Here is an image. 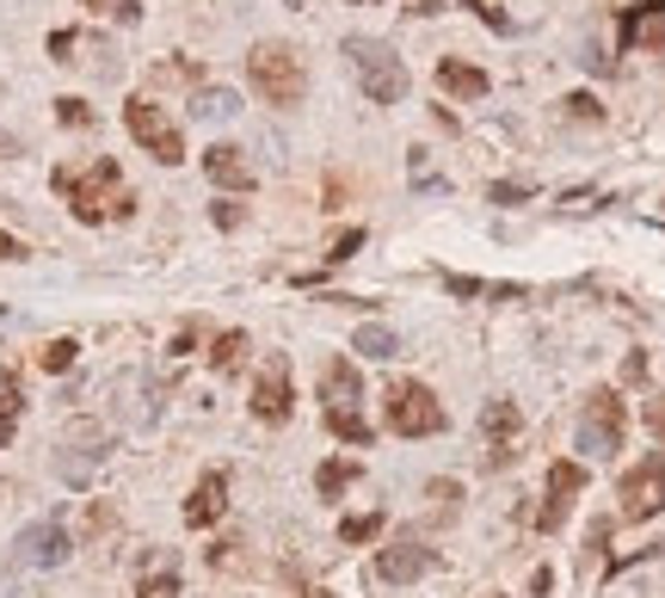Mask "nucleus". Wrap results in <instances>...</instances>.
I'll use <instances>...</instances> for the list:
<instances>
[{
	"mask_svg": "<svg viewBox=\"0 0 665 598\" xmlns=\"http://www.w3.org/2000/svg\"><path fill=\"white\" fill-rule=\"evenodd\" d=\"M56 192L68 198V211H75L80 222H112V216H130L136 211L130 186H124V167H117L112 155H99L87 174L56 167Z\"/></svg>",
	"mask_w": 665,
	"mask_h": 598,
	"instance_id": "f257e3e1",
	"label": "nucleus"
},
{
	"mask_svg": "<svg viewBox=\"0 0 665 598\" xmlns=\"http://www.w3.org/2000/svg\"><path fill=\"white\" fill-rule=\"evenodd\" d=\"M363 389H358V370H351V358H327L321 365V413H327V432L345 444H370L376 438V425L358 413Z\"/></svg>",
	"mask_w": 665,
	"mask_h": 598,
	"instance_id": "f03ea898",
	"label": "nucleus"
},
{
	"mask_svg": "<svg viewBox=\"0 0 665 598\" xmlns=\"http://www.w3.org/2000/svg\"><path fill=\"white\" fill-rule=\"evenodd\" d=\"M247 75L266 105H303V93H308V68L290 43H253Z\"/></svg>",
	"mask_w": 665,
	"mask_h": 598,
	"instance_id": "7ed1b4c3",
	"label": "nucleus"
},
{
	"mask_svg": "<svg viewBox=\"0 0 665 598\" xmlns=\"http://www.w3.org/2000/svg\"><path fill=\"white\" fill-rule=\"evenodd\" d=\"M345 56H351V75H358V87L376 99V105H400V99H407V68H400V56L388 50V43L351 38V43H345Z\"/></svg>",
	"mask_w": 665,
	"mask_h": 598,
	"instance_id": "20e7f679",
	"label": "nucleus"
},
{
	"mask_svg": "<svg viewBox=\"0 0 665 598\" xmlns=\"http://www.w3.org/2000/svg\"><path fill=\"white\" fill-rule=\"evenodd\" d=\"M628 438V407L616 389H591L586 395V413H579V450L586 457H616Z\"/></svg>",
	"mask_w": 665,
	"mask_h": 598,
	"instance_id": "39448f33",
	"label": "nucleus"
},
{
	"mask_svg": "<svg viewBox=\"0 0 665 598\" xmlns=\"http://www.w3.org/2000/svg\"><path fill=\"white\" fill-rule=\"evenodd\" d=\"M444 407H437V395L425 383H395L388 389V432H400V438H437L444 432Z\"/></svg>",
	"mask_w": 665,
	"mask_h": 598,
	"instance_id": "423d86ee",
	"label": "nucleus"
},
{
	"mask_svg": "<svg viewBox=\"0 0 665 598\" xmlns=\"http://www.w3.org/2000/svg\"><path fill=\"white\" fill-rule=\"evenodd\" d=\"M124 124H130V136L149 149L161 167H172V161H186V136H179V124H172L154 99H130L124 105Z\"/></svg>",
	"mask_w": 665,
	"mask_h": 598,
	"instance_id": "0eeeda50",
	"label": "nucleus"
},
{
	"mask_svg": "<svg viewBox=\"0 0 665 598\" xmlns=\"http://www.w3.org/2000/svg\"><path fill=\"white\" fill-rule=\"evenodd\" d=\"M616 500H623V519L628 524L660 519V512H665V457H641V463L616 482Z\"/></svg>",
	"mask_w": 665,
	"mask_h": 598,
	"instance_id": "6e6552de",
	"label": "nucleus"
},
{
	"mask_svg": "<svg viewBox=\"0 0 665 598\" xmlns=\"http://www.w3.org/2000/svg\"><path fill=\"white\" fill-rule=\"evenodd\" d=\"M253 420L266 425H284L290 407H296V389H290V358H266V370L253 377Z\"/></svg>",
	"mask_w": 665,
	"mask_h": 598,
	"instance_id": "1a4fd4ad",
	"label": "nucleus"
},
{
	"mask_svg": "<svg viewBox=\"0 0 665 598\" xmlns=\"http://www.w3.org/2000/svg\"><path fill=\"white\" fill-rule=\"evenodd\" d=\"M99 457H105V432H99L93 420H80L75 432L62 438V457H56L62 482H68V487H87V482H93V469H99Z\"/></svg>",
	"mask_w": 665,
	"mask_h": 598,
	"instance_id": "9d476101",
	"label": "nucleus"
},
{
	"mask_svg": "<svg viewBox=\"0 0 665 598\" xmlns=\"http://www.w3.org/2000/svg\"><path fill=\"white\" fill-rule=\"evenodd\" d=\"M579 494H586V463H567V457H561V463H549V500H542L536 524H542V531H561Z\"/></svg>",
	"mask_w": 665,
	"mask_h": 598,
	"instance_id": "9b49d317",
	"label": "nucleus"
},
{
	"mask_svg": "<svg viewBox=\"0 0 665 598\" xmlns=\"http://www.w3.org/2000/svg\"><path fill=\"white\" fill-rule=\"evenodd\" d=\"M20 561H31V568H62L68 561V531H62V519H38L20 531Z\"/></svg>",
	"mask_w": 665,
	"mask_h": 598,
	"instance_id": "f8f14e48",
	"label": "nucleus"
},
{
	"mask_svg": "<svg viewBox=\"0 0 665 598\" xmlns=\"http://www.w3.org/2000/svg\"><path fill=\"white\" fill-rule=\"evenodd\" d=\"M432 568V549L425 543H413V537H400V543H388L376 556V568H370V580H382V586H407V580H419Z\"/></svg>",
	"mask_w": 665,
	"mask_h": 598,
	"instance_id": "ddd939ff",
	"label": "nucleus"
},
{
	"mask_svg": "<svg viewBox=\"0 0 665 598\" xmlns=\"http://www.w3.org/2000/svg\"><path fill=\"white\" fill-rule=\"evenodd\" d=\"M481 432H487V444H494V469H506L512 463L517 432H524V407L517 402H487L481 407Z\"/></svg>",
	"mask_w": 665,
	"mask_h": 598,
	"instance_id": "4468645a",
	"label": "nucleus"
},
{
	"mask_svg": "<svg viewBox=\"0 0 665 598\" xmlns=\"http://www.w3.org/2000/svg\"><path fill=\"white\" fill-rule=\"evenodd\" d=\"M616 38H623V50H641V43L665 50V0H635L616 25Z\"/></svg>",
	"mask_w": 665,
	"mask_h": 598,
	"instance_id": "2eb2a0df",
	"label": "nucleus"
},
{
	"mask_svg": "<svg viewBox=\"0 0 665 598\" xmlns=\"http://www.w3.org/2000/svg\"><path fill=\"white\" fill-rule=\"evenodd\" d=\"M204 174H209V186H222V192H253V179H259L234 142H216V149H204Z\"/></svg>",
	"mask_w": 665,
	"mask_h": 598,
	"instance_id": "dca6fc26",
	"label": "nucleus"
},
{
	"mask_svg": "<svg viewBox=\"0 0 665 598\" xmlns=\"http://www.w3.org/2000/svg\"><path fill=\"white\" fill-rule=\"evenodd\" d=\"M222 506H229V475H222V469H209L204 482L191 487V500H186V524H191V531H204V524L222 519Z\"/></svg>",
	"mask_w": 665,
	"mask_h": 598,
	"instance_id": "f3484780",
	"label": "nucleus"
},
{
	"mask_svg": "<svg viewBox=\"0 0 665 598\" xmlns=\"http://www.w3.org/2000/svg\"><path fill=\"white\" fill-rule=\"evenodd\" d=\"M437 87L450 99H469V105H475V99H487V68H475V62H462V56H444L437 62Z\"/></svg>",
	"mask_w": 665,
	"mask_h": 598,
	"instance_id": "a211bd4d",
	"label": "nucleus"
},
{
	"mask_svg": "<svg viewBox=\"0 0 665 598\" xmlns=\"http://www.w3.org/2000/svg\"><path fill=\"white\" fill-rule=\"evenodd\" d=\"M136 598H179V561L161 549V556H149V568H142V586H136Z\"/></svg>",
	"mask_w": 665,
	"mask_h": 598,
	"instance_id": "6ab92c4d",
	"label": "nucleus"
},
{
	"mask_svg": "<svg viewBox=\"0 0 665 598\" xmlns=\"http://www.w3.org/2000/svg\"><path fill=\"white\" fill-rule=\"evenodd\" d=\"M20 413H25V389H20V370H0V450L13 444V432H20Z\"/></svg>",
	"mask_w": 665,
	"mask_h": 598,
	"instance_id": "aec40b11",
	"label": "nucleus"
},
{
	"mask_svg": "<svg viewBox=\"0 0 665 598\" xmlns=\"http://www.w3.org/2000/svg\"><path fill=\"white\" fill-rule=\"evenodd\" d=\"M209 365L222 370V377H234V370L247 365V333H216V346H209Z\"/></svg>",
	"mask_w": 665,
	"mask_h": 598,
	"instance_id": "412c9836",
	"label": "nucleus"
},
{
	"mask_svg": "<svg viewBox=\"0 0 665 598\" xmlns=\"http://www.w3.org/2000/svg\"><path fill=\"white\" fill-rule=\"evenodd\" d=\"M358 475H363V469L351 463V457H340V463H321V469H315V487H321V500H340Z\"/></svg>",
	"mask_w": 665,
	"mask_h": 598,
	"instance_id": "4be33fe9",
	"label": "nucleus"
},
{
	"mask_svg": "<svg viewBox=\"0 0 665 598\" xmlns=\"http://www.w3.org/2000/svg\"><path fill=\"white\" fill-rule=\"evenodd\" d=\"M191 112H197V117H234V112H241V99H234L229 87H204V93L191 99Z\"/></svg>",
	"mask_w": 665,
	"mask_h": 598,
	"instance_id": "5701e85b",
	"label": "nucleus"
},
{
	"mask_svg": "<svg viewBox=\"0 0 665 598\" xmlns=\"http://www.w3.org/2000/svg\"><path fill=\"white\" fill-rule=\"evenodd\" d=\"M358 352H363V358H400V333H388V328H358Z\"/></svg>",
	"mask_w": 665,
	"mask_h": 598,
	"instance_id": "b1692460",
	"label": "nucleus"
},
{
	"mask_svg": "<svg viewBox=\"0 0 665 598\" xmlns=\"http://www.w3.org/2000/svg\"><path fill=\"white\" fill-rule=\"evenodd\" d=\"M487 198L512 211V204H530V198H536V186H530V179H499V186H487Z\"/></svg>",
	"mask_w": 665,
	"mask_h": 598,
	"instance_id": "393cba45",
	"label": "nucleus"
},
{
	"mask_svg": "<svg viewBox=\"0 0 665 598\" xmlns=\"http://www.w3.org/2000/svg\"><path fill=\"white\" fill-rule=\"evenodd\" d=\"M75 352H80L75 340H50V346L38 352V365H43V370H56V377H62V370L75 365Z\"/></svg>",
	"mask_w": 665,
	"mask_h": 598,
	"instance_id": "a878e982",
	"label": "nucleus"
},
{
	"mask_svg": "<svg viewBox=\"0 0 665 598\" xmlns=\"http://www.w3.org/2000/svg\"><path fill=\"white\" fill-rule=\"evenodd\" d=\"M376 531H382V512H358V519H345V524H340V537H345V543H370Z\"/></svg>",
	"mask_w": 665,
	"mask_h": 598,
	"instance_id": "bb28decb",
	"label": "nucleus"
},
{
	"mask_svg": "<svg viewBox=\"0 0 665 598\" xmlns=\"http://www.w3.org/2000/svg\"><path fill=\"white\" fill-rule=\"evenodd\" d=\"M56 117L75 124V130H87V124H93V105H87V99H56Z\"/></svg>",
	"mask_w": 665,
	"mask_h": 598,
	"instance_id": "cd10ccee",
	"label": "nucleus"
},
{
	"mask_svg": "<svg viewBox=\"0 0 665 598\" xmlns=\"http://www.w3.org/2000/svg\"><path fill=\"white\" fill-rule=\"evenodd\" d=\"M358 247H363V229H345L340 241H333V253H327V266H345V259H358Z\"/></svg>",
	"mask_w": 665,
	"mask_h": 598,
	"instance_id": "c85d7f7f",
	"label": "nucleus"
},
{
	"mask_svg": "<svg viewBox=\"0 0 665 598\" xmlns=\"http://www.w3.org/2000/svg\"><path fill=\"white\" fill-rule=\"evenodd\" d=\"M462 7H469V13H481V20H487V25H494V31H499V38H506V31H512V20H506V13H499L494 0H462Z\"/></svg>",
	"mask_w": 665,
	"mask_h": 598,
	"instance_id": "c756f323",
	"label": "nucleus"
},
{
	"mask_svg": "<svg viewBox=\"0 0 665 598\" xmlns=\"http://www.w3.org/2000/svg\"><path fill=\"white\" fill-rule=\"evenodd\" d=\"M87 7H99V13H112V20H124V25L142 20V7H136V0H87Z\"/></svg>",
	"mask_w": 665,
	"mask_h": 598,
	"instance_id": "7c9ffc66",
	"label": "nucleus"
},
{
	"mask_svg": "<svg viewBox=\"0 0 665 598\" xmlns=\"http://www.w3.org/2000/svg\"><path fill=\"white\" fill-rule=\"evenodd\" d=\"M567 112H573V117H586V124H598V117H604V105H598L591 93H573V99H567Z\"/></svg>",
	"mask_w": 665,
	"mask_h": 598,
	"instance_id": "2f4dec72",
	"label": "nucleus"
},
{
	"mask_svg": "<svg viewBox=\"0 0 665 598\" xmlns=\"http://www.w3.org/2000/svg\"><path fill=\"white\" fill-rule=\"evenodd\" d=\"M425 494H432V500L444 506V512H457V500H462V487H457V482H432Z\"/></svg>",
	"mask_w": 665,
	"mask_h": 598,
	"instance_id": "473e14b6",
	"label": "nucleus"
},
{
	"mask_svg": "<svg viewBox=\"0 0 665 598\" xmlns=\"http://www.w3.org/2000/svg\"><path fill=\"white\" fill-rule=\"evenodd\" d=\"M209 216H216V229H241V204H216Z\"/></svg>",
	"mask_w": 665,
	"mask_h": 598,
	"instance_id": "72a5a7b5",
	"label": "nucleus"
},
{
	"mask_svg": "<svg viewBox=\"0 0 665 598\" xmlns=\"http://www.w3.org/2000/svg\"><path fill=\"white\" fill-rule=\"evenodd\" d=\"M25 253H31V247H25L20 234H7V229H0V259H25Z\"/></svg>",
	"mask_w": 665,
	"mask_h": 598,
	"instance_id": "f704fd0d",
	"label": "nucleus"
},
{
	"mask_svg": "<svg viewBox=\"0 0 665 598\" xmlns=\"http://www.w3.org/2000/svg\"><path fill=\"white\" fill-rule=\"evenodd\" d=\"M68 50H75V31H56V38H50V56L68 62Z\"/></svg>",
	"mask_w": 665,
	"mask_h": 598,
	"instance_id": "c9c22d12",
	"label": "nucleus"
},
{
	"mask_svg": "<svg viewBox=\"0 0 665 598\" xmlns=\"http://www.w3.org/2000/svg\"><path fill=\"white\" fill-rule=\"evenodd\" d=\"M647 425H653V438L665 444V402H653V407H647Z\"/></svg>",
	"mask_w": 665,
	"mask_h": 598,
	"instance_id": "e433bc0d",
	"label": "nucleus"
},
{
	"mask_svg": "<svg viewBox=\"0 0 665 598\" xmlns=\"http://www.w3.org/2000/svg\"><path fill=\"white\" fill-rule=\"evenodd\" d=\"M444 0H407V13H437Z\"/></svg>",
	"mask_w": 665,
	"mask_h": 598,
	"instance_id": "4c0bfd02",
	"label": "nucleus"
}]
</instances>
